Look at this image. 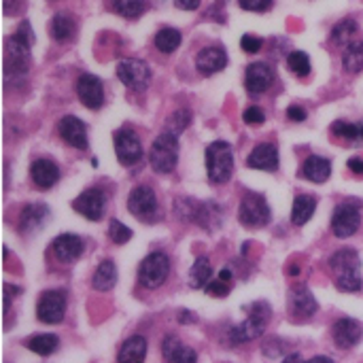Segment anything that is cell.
I'll return each mask as SVG.
<instances>
[{"label": "cell", "instance_id": "27", "mask_svg": "<svg viewBox=\"0 0 363 363\" xmlns=\"http://www.w3.org/2000/svg\"><path fill=\"white\" fill-rule=\"evenodd\" d=\"M315 208H317V200L315 196H308V194H302L294 200V211H291V221L294 225H304L311 221V217L315 215Z\"/></svg>", "mask_w": 363, "mask_h": 363}, {"label": "cell", "instance_id": "14", "mask_svg": "<svg viewBox=\"0 0 363 363\" xmlns=\"http://www.w3.org/2000/svg\"><path fill=\"white\" fill-rule=\"evenodd\" d=\"M77 96L83 106L96 111L104 104V85L96 74H81L77 79Z\"/></svg>", "mask_w": 363, "mask_h": 363}, {"label": "cell", "instance_id": "45", "mask_svg": "<svg viewBox=\"0 0 363 363\" xmlns=\"http://www.w3.org/2000/svg\"><path fill=\"white\" fill-rule=\"evenodd\" d=\"M287 117H289L291 121H304V119H306V111H304L302 106H296V104H294V106L287 108Z\"/></svg>", "mask_w": 363, "mask_h": 363}, {"label": "cell", "instance_id": "48", "mask_svg": "<svg viewBox=\"0 0 363 363\" xmlns=\"http://www.w3.org/2000/svg\"><path fill=\"white\" fill-rule=\"evenodd\" d=\"M179 321L181 323H196V315L194 313H187V311H181L179 313Z\"/></svg>", "mask_w": 363, "mask_h": 363}, {"label": "cell", "instance_id": "39", "mask_svg": "<svg viewBox=\"0 0 363 363\" xmlns=\"http://www.w3.org/2000/svg\"><path fill=\"white\" fill-rule=\"evenodd\" d=\"M170 363H198V355L191 347H185V345H179L172 355L168 357Z\"/></svg>", "mask_w": 363, "mask_h": 363}, {"label": "cell", "instance_id": "10", "mask_svg": "<svg viewBox=\"0 0 363 363\" xmlns=\"http://www.w3.org/2000/svg\"><path fill=\"white\" fill-rule=\"evenodd\" d=\"M128 211L143 219V221H149L155 217L157 213V198H155V191L147 185H140V187H134L128 196Z\"/></svg>", "mask_w": 363, "mask_h": 363}, {"label": "cell", "instance_id": "44", "mask_svg": "<svg viewBox=\"0 0 363 363\" xmlns=\"http://www.w3.org/2000/svg\"><path fill=\"white\" fill-rule=\"evenodd\" d=\"M179 345H181V340H179L174 334H168V336L164 338V342H162V353H164V357L168 359V357L172 355V351H174Z\"/></svg>", "mask_w": 363, "mask_h": 363}, {"label": "cell", "instance_id": "37", "mask_svg": "<svg viewBox=\"0 0 363 363\" xmlns=\"http://www.w3.org/2000/svg\"><path fill=\"white\" fill-rule=\"evenodd\" d=\"M108 238H111L115 245H125V242H130V238H132V230H130L128 225H123L121 221L113 219V221L108 223Z\"/></svg>", "mask_w": 363, "mask_h": 363}, {"label": "cell", "instance_id": "8", "mask_svg": "<svg viewBox=\"0 0 363 363\" xmlns=\"http://www.w3.org/2000/svg\"><path fill=\"white\" fill-rule=\"evenodd\" d=\"M117 79L134 91H145L151 83V70L143 60H121L117 64Z\"/></svg>", "mask_w": 363, "mask_h": 363}, {"label": "cell", "instance_id": "9", "mask_svg": "<svg viewBox=\"0 0 363 363\" xmlns=\"http://www.w3.org/2000/svg\"><path fill=\"white\" fill-rule=\"evenodd\" d=\"M64 315H66V296H64V291L51 289V291H45V294L38 298L36 317H38L43 323L57 325V323H62Z\"/></svg>", "mask_w": 363, "mask_h": 363}, {"label": "cell", "instance_id": "15", "mask_svg": "<svg viewBox=\"0 0 363 363\" xmlns=\"http://www.w3.org/2000/svg\"><path fill=\"white\" fill-rule=\"evenodd\" d=\"M57 132H60V138L74 149H87V145H89L87 143V125L74 115L62 117L57 123Z\"/></svg>", "mask_w": 363, "mask_h": 363}, {"label": "cell", "instance_id": "21", "mask_svg": "<svg viewBox=\"0 0 363 363\" xmlns=\"http://www.w3.org/2000/svg\"><path fill=\"white\" fill-rule=\"evenodd\" d=\"M30 177H32V183L38 189H49V187H53L60 181V168H57V164L53 160L40 157V160L32 162Z\"/></svg>", "mask_w": 363, "mask_h": 363}, {"label": "cell", "instance_id": "29", "mask_svg": "<svg viewBox=\"0 0 363 363\" xmlns=\"http://www.w3.org/2000/svg\"><path fill=\"white\" fill-rule=\"evenodd\" d=\"M57 347H60V340L53 334H36L26 340V349H30L32 353L43 355V357L53 355L57 351Z\"/></svg>", "mask_w": 363, "mask_h": 363}, {"label": "cell", "instance_id": "22", "mask_svg": "<svg viewBox=\"0 0 363 363\" xmlns=\"http://www.w3.org/2000/svg\"><path fill=\"white\" fill-rule=\"evenodd\" d=\"M289 302H291V313L300 319H306V317H313L319 308L315 296L311 294V289L306 285H298L291 289V296H289Z\"/></svg>", "mask_w": 363, "mask_h": 363}, {"label": "cell", "instance_id": "40", "mask_svg": "<svg viewBox=\"0 0 363 363\" xmlns=\"http://www.w3.org/2000/svg\"><path fill=\"white\" fill-rule=\"evenodd\" d=\"M189 123H191V113H189V111H177V113L170 117V128H168V132H172V134L179 136Z\"/></svg>", "mask_w": 363, "mask_h": 363}, {"label": "cell", "instance_id": "25", "mask_svg": "<svg viewBox=\"0 0 363 363\" xmlns=\"http://www.w3.org/2000/svg\"><path fill=\"white\" fill-rule=\"evenodd\" d=\"M49 30H51V36L57 43H68V40H72V36L77 32V23H74V19L68 13L62 11V13H55L53 15Z\"/></svg>", "mask_w": 363, "mask_h": 363}, {"label": "cell", "instance_id": "13", "mask_svg": "<svg viewBox=\"0 0 363 363\" xmlns=\"http://www.w3.org/2000/svg\"><path fill=\"white\" fill-rule=\"evenodd\" d=\"M104 206H106V194L102 189H85L72 202V208L89 221H100L104 215Z\"/></svg>", "mask_w": 363, "mask_h": 363}, {"label": "cell", "instance_id": "24", "mask_svg": "<svg viewBox=\"0 0 363 363\" xmlns=\"http://www.w3.org/2000/svg\"><path fill=\"white\" fill-rule=\"evenodd\" d=\"M147 357V340L143 336H130L121 349H119V355H117V362L119 363H145Z\"/></svg>", "mask_w": 363, "mask_h": 363}, {"label": "cell", "instance_id": "20", "mask_svg": "<svg viewBox=\"0 0 363 363\" xmlns=\"http://www.w3.org/2000/svg\"><path fill=\"white\" fill-rule=\"evenodd\" d=\"M225 64H228V53L223 47H206V49L198 51V55H196V68L204 77H211V74L223 70Z\"/></svg>", "mask_w": 363, "mask_h": 363}, {"label": "cell", "instance_id": "19", "mask_svg": "<svg viewBox=\"0 0 363 363\" xmlns=\"http://www.w3.org/2000/svg\"><path fill=\"white\" fill-rule=\"evenodd\" d=\"M247 166L253 170H264V172H277L279 170V149L272 143H262L257 145L251 155L247 157Z\"/></svg>", "mask_w": 363, "mask_h": 363}, {"label": "cell", "instance_id": "2", "mask_svg": "<svg viewBox=\"0 0 363 363\" xmlns=\"http://www.w3.org/2000/svg\"><path fill=\"white\" fill-rule=\"evenodd\" d=\"M34 43L32 26L28 21H21L13 36L6 40V57H4V70L6 74H26L30 68V47Z\"/></svg>", "mask_w": 363, "mask_h": 363}, {"label": "cell", "instance_id": "4", "mask_svg": "<svg viewBox=\"0 0 363 363\" xmlns=\"http://www.w3.org/2000/svg\"><path fill=\"white\" fill-rule=\"evenodd\" d=\"M179 162V136L172 132H162L149 151V164L157 174H168Z\"/></svg>", "mask_w": 363, "mask_h": 363}, {"label": "cell", "instance_id": "49", "mask_svg": "<svg viewBox=\"0 0 363 363\" xmlns=\"http://www.w3.org/2000/svg\"><path fill=\"white\" fill-rule=\"evenodd\" d=\"M283 363H304L302 362V357H300V353H291V355H287Z\"/></svg>", "mask_w": 363, "mask_h": 363}, {"label": "cell", "instance_id": "51", "mask_svg": "<svg viewBox=\"0 0 363 363\" xmlns=\"http://www.w3.org/2000/svg\"><path fill=\"white\" fill-rule=\"evenodd\" d=\"M289 274H291V277H296V274H300V266H296V264H294V266L289 268Z\"/></svg>", "mask_w": 363, "mask_h": 363}, {"label": "cell", "instance_id": "52", "mask_svg": "<svg viewBox=\"0 0 363 363\" xmlns=\"http://www.w3.org/2000/svg\"><path fill=\"white\" fill-rule=\"evenodd\" d=\"M359 132H362V138H363V125H359Z\"/></svg>", "mask_w": 363, "mask_h": 363}, {"label": "cell", "instance_id": "34", "mask_svg": "<svg viewBox=\"0 0 363 363\" xmlns=\"http://www.w3.org/2000/svg\"><path fill=\"white\" fill-rule=\"evenodd\" d=\"M204 289H206V294L213 296V298H225V296L230 294V289H232V270H230V268H223V270L219 272V279L211 281Z\"/></svg>", "mask_w": 363, "mask_h": 363}, {"label": "cell", "instance_id": "17", "mask_svg": "<svg viewBox=\"0 0 363 363\" xmlns=\"http://www.w3.org/2000/svg\"><path fill=\"white\" fill-rule=\"evenodd\" d=\"M272 81H274V70L266 62H255L245 72V87L253 96L268 91L270 85H272Z\"/></svg>", "mask_w": 363, "mask_h": 363}, {"label": "cell", "instance_id": "32", "mask_svg": "<svg viewBox=\"0 0 363 363\" xmlns=\"http://www.w3.org/2000/svg\"><path fill=\"white\" fill-rule=\"evenodd\" d=\"M155 47L162 53H174L181 47V32L174 28H162L155 34Z\"/></svg>", "mask_w": 363, "mask_h": 363}, {"label": "cell", "instance_id": "41", "mask_svg": "<svg viewBox=\"0 0 363 363\" xmlns=\"http://www.w3.org/2000/svg\"><path fill=\"white\" fill-rule=\"evenodd\" d=\"M242 119H245L247 125H262V123L266 121V113H264L259 106H249V108L245 111Z\"/></svg>", "mask_w": 363, "mask_h": 363}, {"label": "cell", "instance_id": "36", "mask_svg": "<svg viewBox=\"0 0 363 363\" xmlns=\"http://www.w3.org/2000/svg\"><path fill=\"white\" fill-rule=\"evenodd\" d=\"M287 66H289V70H291L296 77H300V79H304V77L311 74V57H308V53H304V51H294V53H289Z\"/></svg>", "mask_w": 363, "mask_h": 363}, {"label": "cell", "instance_id": "33", "mask_svg": "<svg viewBox=\"0 0 363 363\" xmlns=\"http://www.w3.org/2000/svg\"><path fill=\"white\" fill-rule=\"evenodd\" d=\"M359 26L355 19H342L340 23L334 26L332 30V40L338 43V45H351L353 43V36L357 34Z\"/></svg>", "mask_w": 363, "mask_h": 363}, {"label": "cell", "instance_id": "26", "mask_svg": "<svg viewBox=\"0 0 363 363\" xmlns=\"http://www.w3.org/2000/svg\"><path fill=\"white\" fill-rule=\"evenodd\" d=\"M115 285H117V268L111 259H104L91 277V287L96 291H108Z\"/></svg>", "mask_w": 363, "mask_h": 363}, {"label": "cell", "instance_id": "1", "mask_svg": "<svg viewBox=\"0 0 363 363\" xmlns=\"http://www.w3.org/2000/svg\"><path fill=\"white\" fill-rule=\"evenodd\" d=\"M330 270H332L334 283L340 291H347V294L362 291V259L355 249H338L330 257Z\"/></svg>", "mask_w": 363, "mask_h": 363}, {"label": "cell", "instance_id": "50", "mask_svg": "<svg viewBox=\"0 0 363 363\" xmlns=\"http://www.w3.org/2000/svg\"><path fill=\"white\" fill-rule=\"evenodd\" d=\"M306 363H334L330 357H313L311 362H306Z\"/></svg>", "mask_w": 363, "mask_h": 363}, {"label": "cell", "instance_id": "6", "mask_svg": "<svg viewBox=\"0 0 363 363\" xmlns=\"http://www.w3.org/2000/svg\"><path fill=\"white\" fill-rule=\"evenodd\" d=\"M170 274V259L166 253L155 251L151 255H147L143 259V264L138 266V283L145 289H157L166 283Z\"/></svg>", "mask_w": 363, "mask_h": 363}, {"label": "cell", "instance_id": "31", "mask_svg": "<svg viewBox=\"0 0 363 363\" xmlns=\"http://www.w3.org/2000/svg\"><path fill=\"white\" fill-rule=\"evenodd\" d=\"M342 64H345V70L355 74V72H362L363 70V40L357 43H351L347 45L345 49V55H342Z\"/></svg>", "mask_w": 363, "mask_h": 363}, {"label": "cell", "instance_id": "7", "mask_svg": "<svg viewBox=\"0 0 363 363\" xmlns=\"http://www.w3.org/2000/svg\"><path fill=\"white\" fill-rule=\"evenodd\" d=\"M238 219L245 228H264L270 223V206L264 196L259 194H245L240 208H238Z\"/></svg>", "mask_w": 363, "mask_h": 363}, {"label": "cell", "instance_id": "11", "mask_svg": "<svg viewBox=\"0 0 363 363\" xmlns=\"http://www.w3.org/2000/svg\"><path fill=\"white\" fill-rule=\"evenodd\" d=\"M115 153H117V160L123 164V166H134L140 157H143V145H140V138L132 132V130H117L115 136Z\"/></svg>", "mask_w": 363, "mask_h": 363}, {"label": "cell", "instance_id": "12", "mask_svg": "<svg viewBox=\"0 0 363 363\" xmlns=\"http://www.w3.org/2000/svg\"><path fill=\"white\" fill-rule=\"evenodd\" d=\"M362 228V213L355 204H340L332 217V232L338 238H349Z\"/></svg>", "mask_w": 363, "mask_h": 363}, {"label": "cell", "instance_id": "30", "mask_svg": "<svg viewBox=\"0 0 363 363\" xmlns=\"http://www.w3.org/2000/svg\"><path fill=\"white\" fill-rule=\"evenodd\" d=\"M211 277H213V266L208 262V257H198L191 266V274H189V285L194 289H202L211 283Z\"/></svg>", "mask_w": 363, "mask_h": 363}, {"label": "cell", "instance_id": "28", "mask_svg": "<svg viewBox=\"0 0 363 363\" xmlns=\"http://www.w3.org/2000/svg\"><path fill=\"white\" fill-rule=\"evenodd\" d=\"M47 217H49L47 206H43V204H30V206L23 208V213L19 217V230L21 232H34Z\"/></svg>", "mask_w": 363, "mask_h": 363}, {"label": "cell", "instance_id": "5", "mask_svg": "<svg viewBox=\"0 0 363 363\" xmlns=\"http://www.w3.org/2000/svg\"><path fill=\"white\" fill-rule=\"evenodd\" d=\"M206 172L208 179L217 185L228 183L234 172V153L225 140H215L206 149Z\"/></svg>", "mask_w": 363, "mask_h": 363}, {"label": "cell", "instance_id": "23", "mask_svg": "<svg viewBox=\"0 0 363 363\" xmlns=\"http://www.w3.org/2000/svg\"><path fill=\"white\" fill-rule=\"evenodd\" d=\"M298 174L306 181H313V183H325L332 174V164H330V160H325L321 155H311L304 160Z\"/></svg>", "mask_w": 363, "mask_h": 363}, {"label": "cell", "instance_id": "43", "mask_svg": "<svg viewBox=\"0 0 363 363\" xmlns=\"http://www.w3.org/2000/svg\"><path fill=\"white\" fill-rule=\"evenodd\" d=\"M238 2L247 11H266L272 4V0H238Z\"/></svg>", "mask_w": 363, "mask_h": 363}, {"label": "cell", "instance_id": "47", "mask_svg": "<svg viewBox=\"0 0 363 363\" xmlns=\"http://www.w3.org/2000/svg\"><path fill=\"white\" fill-rule=\"evenodd\" d=\"M174 4L183 11H196L200 6V0H174Z\"/></svg>", "mask_w": 363, "mask_h": 363}, {"label": "cell", "instance_id": "42", "mask_svg": "<svg viewBox=\"0 0 363 363\" xmlns=\"http://www.w3.org/2000/svg\"><path fill=\"white\" fill-rule=\"evenodd\" d=\"M262 45H264V40H262L259 36H253V34H245V36L240 38V47H242V51H247V53H257V51L262 49Z\"/></svg>", "mask_w": 363, "mask_h": 363}, {"label": "cell", "instance_id": "3", "mask_svg": "<svg viewBox=\"0 0 363 363\" xmlns=\"http://www.w3.org/2000/svg\"><path fill=\"white\" fill-rule=\"evenodd\" d=\"M270 317H272V308L266 302L251 304L247 308V319L240 325L230 330V342L232 345H245V342H251V340L259 338L266 332Z\"/></svg>", "mask_w": 363, "mask_h": 363}, {"label": "cell", "instance_id": "18", "mask_svg": "<svg viewBox=\"0 0 363 363\" xmlns=\"http://www.w3.org/2000/svg\"><path fill=\"white\" fill-rule=\"evenodd\" d=\"M83 249H85V245H83V240H81L77 234H62V236H57V238L53 240V245H51V253H53L55 259L62 262V264H72V262H77V259L83 255Z\"/></svg>", "mask_w": 363, "mask_h": 363}, {"label": "cell", "instance_id": "35", "mask_svg": "<svg viewBox=\"0 0 363 363\" xmlns=\"http://www.w3.org/2000/svg\"><path fill=\"white\" fill-rule=\"evenodd\" d=\"M111 6L115 13H119L125 19H136L145 11V0H111Z\"/></svg>", "mask_w": 363, "mask_h": 363}, {"label": "cell", "instance_id": "38", "mask_svg": "<svg viewBox=\"0 0 363 363\" xmlns=\"http://www.w3.org/2000/svg\"><path fill=\"white\" fill-rule=\"evenodd\" d=\"M332 132H334L336 136H340V138H347V140H355V138L362 136L359 125L349 123V121H334V123H332Z\"/></svg>", "mask_w": 363, "mask_h": 363}, {"label": "cell", "instance_id": "46", "mask_svg": "<svg viewBox=\"0 0 363 363\" xmlns=\"http://www.w3.org/2000/svg\"><path fill=\"white\" fill-rule=\"evenodd\" d=\"M349 170L357 177H363V157H351L349 160Z\"/></svg>", "mask_w": 363, "mask_h": 363}, {"label": "cell", "instance_id": "16", "mask_svg": "<svg viewBox=\"0 0 363 363\" xmlns=\"http://www.w3.org/2000/svg\"><path fill=\"white\" fill-rule=\"evenodd\" d=\"M332 336H334V342L338 349H353L362 342L363 338V325L355 319H338L332 328Z\"/></svg>", "mask_w": 363, "mask_h": 363}]
</instances>
